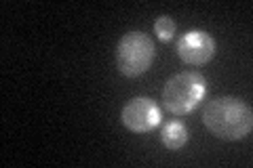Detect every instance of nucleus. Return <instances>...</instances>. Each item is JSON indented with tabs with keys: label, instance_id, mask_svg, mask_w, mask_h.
<instances>
[{
	"label": "nucleus",
	"instance_id": "1",
	"mask_svg": "<svg viewBox=\"0 0 253 168\" xmlns=\"http://www.w3.org/2000/svg\"><path fill=\"white\" fill-rule=\"evenodd\" d=\"M203 124L224 141H239L251 133V105L239 97H215L203 109Z\"/></svg>",
	"mask_w": 253,
	"mask_h": 168
},
{
	"label": "nucleus",
	"instance_id": "2",
	"mask_svg": "<svg viewBox=\"0 0 253 168\" xmlns=\"http://www.w3.org/2000/svg\"><path fill=\"white\" fill-rule=\"evenodd\" d=\"M207 93V82L199 71H179L163 89V107L173 116L190 114Z\"/></svg>",
	"mask_w": 253,
	"mask_h": 168
},
{
	"label": "nucleus",
	"instance_id": "3",
	"mask_svg": "<svg viewBox=\"0 0 253 168\" xmlns=\"http://www.w3.org/2000/svg\"><path fill=\"white\" fill-rule=\"evenodd\" d=\"M156 57L154 42L141 32H129L118 40L116 46V67L126 78H137L152 67Z\"/></svg>",
	"mask_w": 253,
	"mask_h": 168
},
{
	"label": "nucleus",
	"instance_id": "4",
	"mask_svg": "<svg viewBox=\"0 0 253 168\" xmlns=\"http://www.w3.org/2000/svg\"><path fill=\"white\" fill-rule=\"evenodd\" d=\"M175 51L188 66H205L215 57V40L205 30H190L177 40Z\"/></svg>",
	"mask_w": 253,
	"mask_h": 168
},
{
	"label": "nucleus",
	"instance_id": "5",
	"mask_svg": "<svg viewBox=\"0 0 253 168\" xmlns=\"http://www.w3.org/2000/svg\"><path fill=\"white\" fill-rule=\"evenodd\" d=\"M121 120L131 133H150L161 124V109L150 97H135L123 107Z\"/></svg>",
	"mask_w": 253,
	"mask_h": 168
},
{
	"label": "nucleus",
	"instance_id": "6",
	"mask_svg": "<svg viewBox=\"0 0 253 168\" xmlns=\"http://www.w3.org/2000/svg\"><path fill=\"white\" fill-rule=\"evenodd\" d=\"M161 139H163L167 149H179V147H184L186 141H188V129L179 122V120H171V122H167L163 126Z\"/></svg>",
	"mask_w": 253,
	"mask_h": 168
},
{
	"label": "nucleus",
	"instance_id": "7",
	"mask_svg": "<svg viewBox=\"0 0 253 168\" xmlns=\"http://www.w3.org/2000/svg\"><path fill=\"white\" fill-rule=\"evenodd\" d=\"M154 34L161 38L163 42H167V40H171L173 34H175V21H173L171 17H167V15L158 17L154 21Z\"/></svg>",
	"mask_w": 253,
	"mask_h": 168
}]
</instances>
